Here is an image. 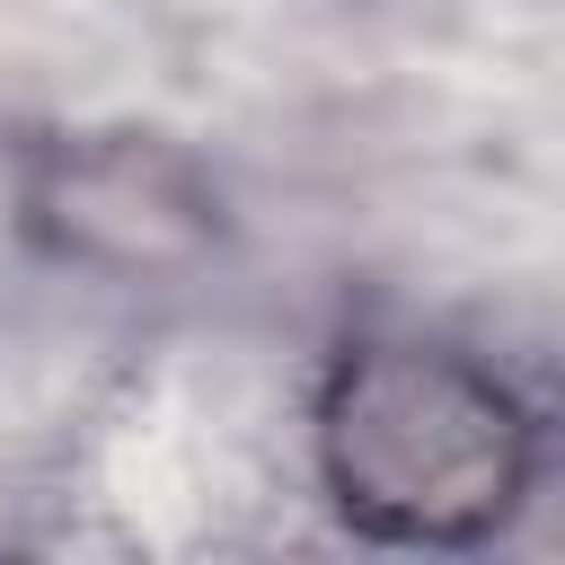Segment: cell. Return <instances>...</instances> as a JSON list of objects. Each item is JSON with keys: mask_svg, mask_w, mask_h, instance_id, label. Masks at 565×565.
<instances>
[{"mask_svg": "<svg viewBox=\"0 0 565 565\" xmlns=\"http://www.w3.org/2000/svg\"><path fill=\"white\" fill-rule=\"evenodd\" d=\"M318 486L380 547H486L539 477L521 388L441 335H353L318 380Z\"/></svg>", "mask_w": 565, "mask_h": 565, "instance_id": "1", "label": "cell"}, {"mask_svg": "<svg viewBox=\"0 0 565 565\" xmlns=\"http://www.w3.org/2000/svg\"><path fill=\"white\" fill-rule=\"evenodd\" d=\"M26 238L106 282H159L221 247V185L159 132H62L26 168Z\"/></svg>", "mask_w": 565, "mask_h": 565, "instance_id": "2", "label": "cell"}]
</instances>
